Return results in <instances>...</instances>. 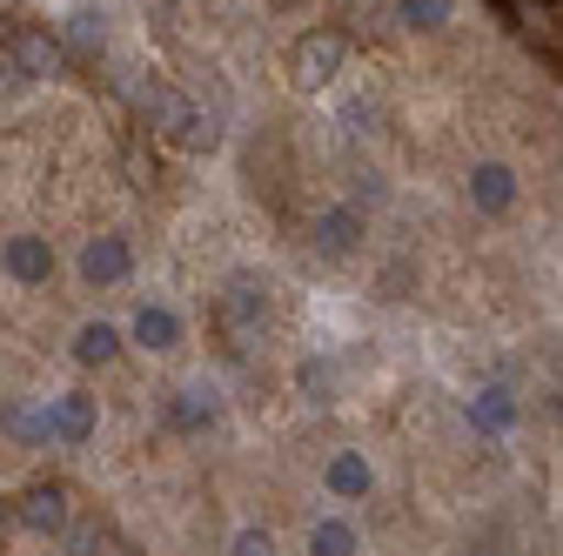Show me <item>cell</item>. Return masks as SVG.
I'll return each instance as SVG.
<instances>
[{"mask_svg": "<svg viewBox=\"0 0 563 556\" xmlns=\"http://www.w3.org/2000/svg\"><path fill=\"white\" fill-rule=\"evenodd\" d=\"M128 94L141 101V114H148V127H155V134H168V142H181L188 155L216 148V121H201L188 94H175V88H162V81H155V88H148V81H134Z\"/></svg>", "mask_w": 563, "mask_h": 556, "instance_id": "cell-1", "label": "cell"}, {"mask_svg": "<svg viewBox=\"0 0 563 556\" xmlns=\"http://www.w3.org/2000/svg\"><path fill=\"white\" fill-rule=\"evenodd\" d=\"M342 60H349L342 27H316V34H302V41H296L289 75H296V88H322V81H335V75H342Z\"/></svg>", "mask_w": 563, "mask_h": 556, "instance_id": "cell-2", "label": "cell"}, {"mask_svg": "<svg viewBox=\"0 0 563 556\" xmlns=\"http://www.w3.org/2000/svg\"><path fill=\"white\" fill-rule=\"evenodd\" d=\"M262 315H268V289L255 282V275H235V282L222 289V329H229L235 342H249V335L262 329Z\"/></svg>", "mask_w": 563, "mask_h": 556, "instance_id": "cell-3", "label": "cell"}, {"mask_svg": "<svg viewBox=\"0 0 563 556\" xmlns=\"http://www.w3.org/2000/svg\"><path fill=\"white\" fill-rule=\"evenodd\" d=\"M309 242H316V255H329V262L356 255V242H363V208H356V201H335V208H322Z\"/></svg>", "mask_w": 563, "mask_h": 556, "instance_id": "cell-4", "label": "cell"}, {"mask_svg": "<svg viewBox=\"0 0 563 556\" xmlns=\"http://www.w3.org/2000/svg\"><path fill=\"white\" fill-rule=\"evenodd\" d=\"M470 208L476 215H510L517 208V168L510 162H476L470 168Z\"/></svg>", "mask_w": 563, "mask_h": 556, "instance_id": "cell-5", "label": "cell"}, {"mask_svg": "<svg viewBox=\"0 0 563 556\" xmlns=\"http://www.w3.org/2000/svg\"><path fill=\"white\" fill-rule=\"evenodd\" d=\"M8 54H14V75H21V81H41V75H60V67H67V47H60L47 27H21V34L8 41Z\"/></svg>", "mask_w": 563, "mask_h": 556, "instance_id": "cell-6", "label": "cell"}, {"mask_svg": "<svg viewBox=\"0 0 563 556\" xmlns=\"http://www.w3.org/2000/svg\"><path fill=\"white\" fill-rule=\"evenodd\" d=\"M128 268H134L128 235H95V242L81 248V282H88V289H114V282H128Z\"/></svg>", "mask_w": 563, "mask_h": 556, "instance_id": "cell-7", "label": "cell"}, {"mask_svg": "<svg viewBox=\"0 0 563 556\" xmlns=\"http://www.w3.org/2000/svg\"><path fill=\"white\" fill-rule=\"evenodd\" d=\"M14 523L34 530V536H60L67 530V490L60 482H34V490L14 503Z\"/></svg>", "mask_w": 563, "mask_h": 556, "instance_id": "cell-8", "label": "cell"}, {"mask_svg": "<svg viewBox=\"0 0 563 556\" xmlns=\"http://www.w3.org/2000/svg\"><path fill=\"white\" fill-rule=\"evenodd\" d=\"M47 436H54V443H67V449L88 443V436H95V396H81V389L54 396V402H47Z\"/></svg>", "mask_w": 563, "mask_h": 556, "instance_id": "cell-9", "label": "cell"}, {"mask_svg": "<svg viewBox=\"0 0 563 556\" xmlns=\"http://www.w3.org/2000/svg\"><path fill=\"white\" fill-rule=\"evenodd\" d=\"M322 482H329V497H335V503H363V497L376 490V469H369L363 449H335L329 469H322Z\"/></svg>", "mask_w": 563, "mask_h": 556, "instance_id": "cell-10", "label": "cell"}, {"mask_svg": "<svg viewBox=\"0 0 563 556\" xmlns=\"http://www.w3.org/2000/svg\"><path fill=\"white\" fill-rule=\"evenodd\" d=\"M0 268H8L14 282L41 289L47 275H54V248H47V235H8V248H0Z\"/></svg>", "mask_w": 563, "mask_h": 556, "instance_id": "cell-11", "label": "cell"}, {"mask_svg": "<svg viewBox=\"0 0 563 556\" xmlns=\"http://www.w3.org/2000/svg\"><path fill=\"white\" fill-rule=\"evenodd\" d=\"M510 423H517V396H510L504 382H489V389L470 396V430H476V436H504Z\"/></svg>", "mask_w": 563, "mask_h": 556, "instance_id": "cell-12", "label": "cell"}, {"mask_svg": "<svg viewBox=\"0 0 563 556\" xmlns=\"http://www.w3.org/2000/svg\"><path fill=\"white\" fill-rule=\"evenodd\" d=\"M128 335H134L148 356H162V349H175V342H181V315H175V309H162V302H148V309L134 315V329H128Z\"/></svg>", "mask_w": 563, "mask_h": 556, "instance_id": "cell-13", "label": "cell"}, {"mask_svg": "<svg viewBox=\"0 0 563 556\" xmlns=\"http://www.w3.org/2000/svg\"><path fill=\"white\" fill-rule=\"evenodd\" d=\"M0 430H8L14 443H54L47 436V402H27V396H14L8 409H0Z\"/></svg>", "mask_w": 563, "mask_h": 556, "instance_id": "cell-14", "label": "cell"}, {"mask_svg": "<svg viewBox=\"0 0 563 556\" xmlns=\"http://www.w3.org/2000/svg\"><path fill=\"white\" fill-rule=\"evenodd\" d=\"M114 356H121V329H114V322H88V329L75 335V363H81V369H108Z\"/></svg>", "mask_w": 563, "mask_h": 556, "instance_id": "cell-15", "label": "cell"}, {"mask_svg": "<svg viewBox=\"0 0 563 556\" xmlns=\"http://www.w3.org/2000/svg\"><path fill=\"white\" fill-rule=\"evenodd\" d=\"M309 556H356V523L316 516V523H309Z\"/></svg>", "mask_w": 563, "mask_h": 556, "instance_id": "cell-16", "label": "cell"}, {"mask_svg": "<svg viewBox=\"0 0 563 556\" xmlns=\"http://www.w3.org/2000/svg\"><path fill=\"white\" fill-rule=\"evenodd\" d=\"M168 423L175 430H208V423H216V396H208V389H181L168 402Z\"/></svg>", "mask_w": 563, "mask_h": 556, "instance_id": "cell-17", "label": "cell"}, {"mask_svg": "<svg viewBox=\"0 0 563 556\" xmlns=\"http://www.w3.org/2000/svg\"><path fill=\"white\" fill-rule=\"evenodd\" d=\"M450 14H456V0H396V21H402V27H422V34L443 27Z\"/></svg>", "mask_w": 563, "mask_h": 556, "instance_id": "cell-18", "label": "cell"}, {"mask_svg": "<svg viewBox=\"0 0 563 556\" xmlns=\"http://www.w3.org/2000/svg\"><path fill=\"white\" fill-rule=\"evenodd\" d=\"M229 556H275V536H268V530H235Z\"/></svg>", "mask_w": 563, "mask_h": 556, "instance_id": "cell-19", "label": "cell"}, {"mask_svg": "<svg viewBox=\"0 0 563 556\" xmlns=\"http://www.w3.org/2000/svg\"><path fill=\"white\" fill-rule=\"evenodd\" d=\"M128 175H134V188H148L155 175H148V155H141V148H128Z\"/></svg>", "mask_w": 563, "mask_h": 556, "instance_id": "cell-20", "label": "cell"}, {"mask_svg": "<svg viewBox=\"0 0 563 556\" xmlns=\"http://www.w3.org/2000/svg\"><path fill=\"white\" fill-rule=\"evenodd\" d=\"M302 389H329V363H309L302 369Z\"/></svg>", "mask_w": 563, "mask_h": 556, "instance_id": "cell-21", "label": "cell"}, {"mask_svg": "<svg viewBox=\"0 0 563 556\" xmlns=\"http://www.w3.org/2000/svg\"><path fill=\"white\" fill-rule=\"evenodd\" d=\"M8 81H21V75H14V54L0 47V88H8Z\"/></svg>", "mask_w": 563, "mask_h": 556, "instance_id": "cell-22", "label": "cell"}, {"mask_svg": "<svg viewBox=\"0 0 563 556\" xmlns=\"http://www.w3.org/2000/svg\"><path fill=\"white\" fill-rule=\"evenodd\" d=\"M14 530V503H0V536H8Z\"/></svg>", "mask_w": 563, "mask_h": 556, "instance_id": "cell-23", "label": "cell"}]
</instances>
